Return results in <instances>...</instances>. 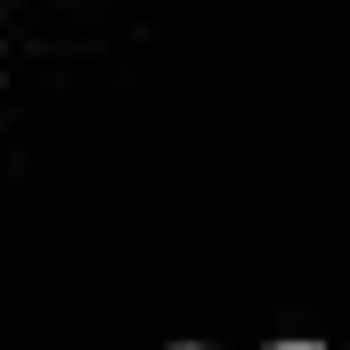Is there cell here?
Listing matches in <instances>:
<instances>
[{
  "label": "cell",
  "mask_w": 350,
  "mask_h": 350,
  "mask_svg": "<svg viewBox=\"0 0 350 350\" xmlns=\"http://www.w3.org/2000/svg\"><path fill=\"white\" fill-rule=\"evenodd\" d=\"M285 350H310V342H285Z\"/></svg>",
  "instance_id": "6da1fadb"
}]
</instances>
